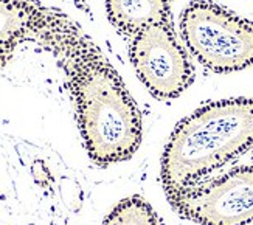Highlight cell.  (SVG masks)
Masks as SVG:
<instances>
[{
    "label": "cell",
    "instance_id": "8992f818",
    "mask_svg": "<svg viewBox=\"0 0 253 225\" xmlns=\"http://www.w3.org/2000/svg\"><path fill=\"white\" fill-rule=\"evenodd\" d=\"M106 11L111 24L126 36L171 24V0H106Z\"/></svg>",
    "mask_w": 253,
    "mask_h": 225
},
{
    "label": "cell",
    "instance_id": "6da1fadb",
    "mask_svg": "<svg viewBox=\"0 0 253 225\" xmlns=\"http://www.w3.org/2000/svg\"><path fill=\"white\" fill-rule=\"evenodd\" d=\"M30 3V36L62 67L92 160L112 165L130 159L141 143L143 125L122 78L70 16L38 0Z\"/></svg>",
    "mask_w": 253,
    "mask_h": 225
},
{
    "label": "cell",
    "instance_id": "7a4b0ae2",
    "mask_svg": "<svg viewBox=\"0 0 253 225\" xmlns=\"http://www.w3.org/2000/svg\"><path fill=\"white\" fill-rule=\"evenodd\" d=\"M253 146V98L208 103L182 120L162 157L168 200Z\"/></svg>",
    "mask_w": 253,
    "mask_h": 225
},
{
    "label": "cell",
    "instance_id": "ba28073f",
    "mask_svg": "<svg viewBox=\"0 0 253 225\" xmlns=\"http://www.w3.org/2000/svg\"><path fill=\"white\" fill-rule=\"evenodd\" d=\"M103 225H159L156 213L145 199L132 196L111 211Z\"/></svg>",
    "mask_w": 253,
    "mask_h": 225
},
{
    "label": "cell",
    "instance_id": "3957f363",
    "mask_svg": "<svg viewBox=\"0 0 253 225\" xmlns=\"http://www.w3.org/2000/svg\"><path fill=\"white\" fill-rule=\"evenodd\" d=\"M180 33L204 67L225 73L253 65V22L205 0H194L180 16Z\"/></svg>",
    "mask_w": 253,
    "mask_h": 225
},
{
    "label": "cell",
    "instance_id": "52a82bcc",
    "mask_svg": "<svg viewBox=\"0 0 253 225\" xmlns=\"http://www.w3.org/2000/svg\"><path fill=\"white\" fill-rule=\"evenodd\" d=\"M30 0H0V67L8 64L17 44L30 38Z\"/></svg>",
    "mask_w": 253,
    "mask_h": 225
},
{
    "label": "cell",
    "instance_id": "277c9868",
    "mask_svg": "<svg viewBox=\"0 0 253 225\" xmlns=\"http://www.w3.org/2000/svg\"><path fill=\"white\" fill-rule=\"evenodd\" d=\"M169 202L180 216L201 225L253 224V166L196 183Z\"/></svg>",
    "mask_w": 253,
    "mask_h": 225
},
{
    "label": "cell",
    "instance_id": "5b68a950",
    "mask_svg": "<svg viewBox=\"0 0 253 225\" xmlns=\"http://www.w3.org/2000/svg\"><path fill=\"white\" fill-rule=\"evenodd\" d=\"M129 56L138 80L156 98H177L194 80L190 58L171 24L152 25L132 36Z\"/></svg>",
    "mask_w": 253,
    "mask_h": 225
}]
</instances>
